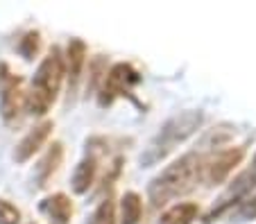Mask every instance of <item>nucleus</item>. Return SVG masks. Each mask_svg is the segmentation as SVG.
<instances>
[{
	"label": "nucleus",
	"instance_id": "0eeeda50",
	"mask_svg": "<svg viewBox=\"0 0 256 224\" xmlns=\"http://www.w3.org/2000/svg\"><path fill=\"white\" fill-rule=\"evenodd\" d=\"M254 188H256V156H254V163H252L250 170H245L242 175H238L236 179L229 184V188L218 197V202L211 206V211L204 215V224H211V222H216L218 218L232 213L240 202H245L247 197L252 195V190Z\"/></svg>",
	"mask_w": 256,
	"mask_h": 224
},
{
	"label": "nucleus",
	"instance_id": "423d86ee",
	"mask_svg": "<svg viewBox=\"0 0 256 224\" xmlns=\"http://www.w3.org/2000/svg\"><path fill=\"white\" fill-rule=\"evenodd\" d=\"M245 145H220L216 150L206 152L202 170V184L206 186H220L227 181V177L234 172V168L245 159Z\"/></svg>",
	"mask_w": 256,
	"mask_h": 224
},
{
	"label": "nucleus",
	"instance_id": "7ed1b4c3",
	"mask_svg": "<svg viewBox=\"0 0 256 224\" xmlns=\"http://www.w3.org/2000/svg\"><path fill=\"white\" fill-rule=\"evenodd\" d=\"M204 125V113L200 109H186V111L174 113L172 118L161 125L156 136L150 141L148 150L140 156V166L150 168L154 163L164 161L170 152H174L182 143H186L193 134H198Z\"/></svg>",
	"mask_w": 256,
	"mask_h": 224
},
{
	"label": "nucleus",
	"instance_id": "4468645a",
	"mask_svg": "<svg viewBox=\"0 0 256 224\" xmlns=\"http://www.w3.org/2000/svg\"><path fill=\"white\" fill-rule=\"evenodd\" d=\"M140 218H143V200H140L138 193H134V190H127L125 195L120 197L116 220L120 224H138Z\"/></svg>",
	"mask_w": 256,
	"mask_h": 224
},
{
	"label": "nucleus",
	"instance_id": "2eb2a0df",
	"mask_svg": "<svg viewBox=\"0 0 256 224\" xmlns=\"http://www.w3.org/2000/svg\"><path fill=\"white\" fill-rule=\"evenodd\" d=\"M86 224H118V220H116V204H114L112 197L102 200L100 204L96 206V211L88 215V222Z\"/></svg>",
	"mask_w": 256,
	"mask_h": 224
},
{
	"label": "nucleus",
	"instance_id": "20e7f679",
	"mask_svg": "<svg viewBox=\"0 0 256 224\" xmlns=\"http://www.w3.org/2000/svg\"><path fill=\"white\" fill-rule=\"evenodd\" d=\"M136 84H140V75L132 63H114L98 86V104L112 107L118 98H132V88Z\"/></svg>",
	"mask_w": 256,
	"mask_h": 224
},
{
	"label": "nucleus",
	"instance_id": "f3484780",
	"mask_svg": "<svg viewBox=\"0 0 256 224\" xmlns=\"http://www.w3.org/2000/svg\"><path fill=\"white\" fill-rule=\"evenodd\" d=\"M39 48H41V34L39 32H28V34L23 36V39L18 41V50H20V54H23L28 61H32L36 54H39Z\"/></svg>",
	"mask_w": 256,
	"mask_h": 224
},
{
	"label": "nucleus",
	"instance_id": "f03ea898",
	"mask_svg": "<svg viewBox=\"0 0 256 224\" xmlns=\"http://www.w3.org/2000/svg\"><path fill=\"white\" fill-rule=\"evenodd\" d=\"M64 77H66L64 52L57 45H52L48 50V54L44 57V61L39 63L36 73H34L30 91L25 93V113L36 118L46 116L50 111V107L54 104V100H57Z\"/></svg>",
	"mask_w": 256,
	"mask_h": 224
},
{
	"label": "nucleus",
	"instance_id": "1a4fd4ad",
	"mask_svg": "<svg viewBox=\"0 0 256 224\" xmlns=\"http://www.w3.org/2000/svg\"><path fill=\"white\" fill-rule=\"evenodd\" d=\"M84 66H86V43L82 39H70L68 41L66 54H64V68H66L68 77V88L75 91L82 79Z\"/></svg>",
	"mask_w": 256,
	"mask_h": 224
},
{
	"label": "nucleus",
	"instance_id": "9d476101",
	"mask_svg": "<svg viewBox=\"0 0 256 224\" xmlns=\"http://www.w3.org/2000/svg\"><path fill=\"white\" fill-rule=\"evenodd\" d=\"M98 163H100V154L91 147H86V156H84L82 161L78 163L75 172H72V190L78 193V195H86L91 186L96 184V177H98Z\"/></svg>",
	"mask_w": 256,
	"mask_h": 224
},
{
	"label": "nucleus",
	"instance_id": "6e6552de",
	"mask_svg": "<svg viewBox=\"0 0 256 224\" xmlns=\"http://www.w3.org/2000/svg\"><path fill=\"white\" fill-rule=\"evenodd\" d=\"M52 129H54L52 120H44V122H39L36 127H32V129H30V132L18 141V145H16V150H14V161H16V163L30 161V159H32V156L46 145V141L50 138Z\"/></svg>",
	"mask_w": 256,
	"mask_h": 224
},
{
	"label": "nucleus",
	"instance_id": "ddd939ff",
	"mask_svg": "<svg viewBox=\"0 0 256 224\" xmlns=\"http://www.w3.org/2000/svg\"><path fill=\"white\" fill-rule=\"evenodd\" d=\"M200 218V206L195 202H179L161 213L159 224H193Z\"/></svg>",
	"mask_w": 256,
	"mask_h": 224
},
{
	"label": "nucleus",
	"instance_id": "9b49d317",
	"mask_svg": "<svg viewBox=\"0 0 256 224\" xmlns=\"http://www.w3.org/2000/svg\"><path fill=\"white\" fill-rule=\"evenodd\" d=\"M39 211L46 215L50 224H68L72 218V202L64 193H52L41 200Z\"/></svg>",
	"mask_w": 256,
	"mask_h": 224
},
{
	"label": "nucleus",
	"instance_id": "a211bd4d",
	"mask_svg": "<svg viewBox=\"0 0 256 224\" xmlns=\"http://www.w3.org/2000/svg\"><path fill=\"white\" fill-rule=\"evenodd\" d=\"M0 224H20V211L7 200H0Z\"/></svg>",
	"mask_w": 256,
	"mask_h": 224
},
{
	"label": "nucleus",
	"instance_id": "f8f14e48",
	"mask_svg": "<svg viewBox=\"0 0 256 224\" xmlns=\"http://www.w3.org/2000/svg\"><path fill=\"white\" fill-rule=\"evenodd\" d=\"M62 161H64V145L62 143H52L48 147V152L41 156L36 170H34V184H36V188H46L48 186V181L59 170Z\"/></svg>",
	"mask_w": 256,
	"mask_h": 224
},
{
	"label": "nucleus",
	"instance_id": "39448f33",
	"mask_svg": "<svg viewBox=\"0 0 256 224\" xmlns=\"http://www.w3.org/2000/svg\"><path fill=\"white\" fill-rule=\"evenodd\" d=\"M25 113L23 79L10 70L7 63H0V116L5 125L16 127Z\"/></svg>",
	"mask_w": 256,
	"mask_h": 224
},
{
	"label": "nucleus",
	"instance_id": "f257e3e1",
	"mask_svg": "<svg viewBox=\"0 0 256 224\" xmlns=\"http://www.w3.org/2000/svg\"><path fill=\"white\" fill-rule=\"evenodd\" d=\"M204 159H206V150L200 147V150L188 152L170 166H166L148 186V197H150L152 206L161 209L164 204L179 200L198 188V184H202Z\"/></svg>",
	"mask_w": 256,
	"mask_h": 224
},
{
	"label": "nucleus",
	"instance_id": "dca6fc26",
	"mask_svg": "<svg viewBox=\"0 0 256 224\" xmlns=\"http://www.w3.org/2000/svg\"><path fill=\"white\" fill-rule=\"evenodd\" d=\"M229 215H232L234 222H250V220H256V193L247 197L245 202H240Z\"/></svg>",
	"mask_w": 256,
	"mask_h": 224
}]
</instances>
